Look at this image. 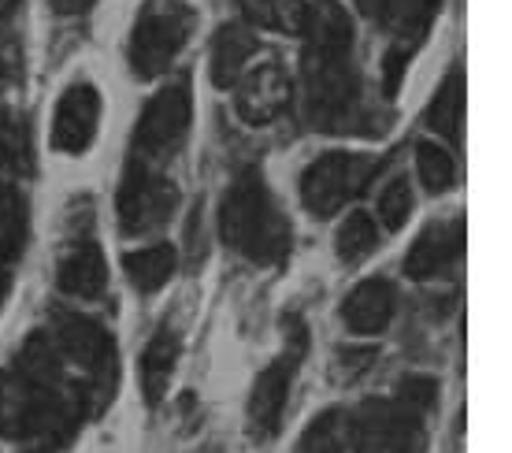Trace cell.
Instances as JSON below:
<instances>
[{"label":"cell","instance_id":"obj_30","mask_svg":"<svg viewBox=\"0 0 512 453\" xmlns=\"http://www.w3.org/2000/svg\"><path fill=\"white\" fill-rule=\"evenodd\" d=\"M8 290H12V275L0 264V309H4V301H8Z\"/></svg>","mask_w":512,"mask_h":453},{"label":"cell","instance_id":"obj_3","mask_svg":"<svg viewBox=\"0 0 512 453\" xmlns=\"http://www.w3.org/2000/svg\"><path fill=\"white\" fill-rule=\"evenodd\" d=\"M219 234L238 257L256 268H275L294 249V223L256 168L242 171L227 186L219 205Z\"/></svg>","mask_w":512,"mask_h":453},{"label":"cell","instance_id":"obj_28","mask_svg":"<svg viewBox=\"0 0 512 453\" xmlns=\"http://www.w3.org/2000/svg\"><path fill=\"white\" fill-rule=\"evenodd\" d=\"M375 361V350H368V346H342L338 350V357H334V379L338 383H353V379H360L368 368H372Z\"/></svg>","mask_w":512,"mask_h":453},{"label":"cell","instance_id":"obj_12","mask_svg":"<svg viewBox=\"0 0 512 453\" xmlns=\"http://www.w3.org/2000/svg\"><path fill=\"white\" fill-rule=\"evenodd\" d=\"M290 93H294V78H290L286 64L268 56L253 71L238 75V82H234V108H238L242 123H249V127H268L286 112Z\"/></svg>","mask_w":512,"mask_h":453},{"label":"cell","instance_id":"obj_23","mask_svg":"<svg viewBox=\"0 0 512 453\" xmlns=\"http://www.w3.org/2000/svg\"><path fill=\"white\" fill-rule=\"evenodd\" d=\"M349 446V416L346 409H327L320 413L297 442V453H346Z\"/></svg>","mask_w":512,"mask_h":453},{"label":"cell","instance_id":"obj_27","mask_svg":"<svg viewBox=\"0 0 512 453\" xmlns=\"http://www.w3.org/2000/svg\"><path fill=\"white\" fill-rule=\"evenodd\" d=\"M412 216V186L409 179H390L379 194V220H383L386 231H401Z\"/></svg>","mask_w":512,"mask_h":453},{"label":"cell","instance_id":"obj_26","mask_svg":"<svg viewBox=\"0 0 512 453\" xmlns=\"http://www.w3.org/2000/svg\"><path fill=\"white\" fill-rule=\"evenodd\" d=\"M26 168V127L0 108V190H8L12 179Z\"/></svg>","mask_w":512,"mask_h":453},{"label":"cell","instance_id":"obj_13","mask_svg":"<svg viewBox=\"0 0 512 453\" xmlns=\"http://www.w3.org/2000/svg\"><path fill=\"white\" fill-rule=\"evenodd\" d=\"M101 127V93L90 82H71L52 112V149L67 156H82Z\"/></svg>","mask_w":512,"mask_h":453},{"label":"cell","instance_id":"obj_20","mask_svg":"<svg viewBox=\"0 0 512 453\" xmlns=\"http://www.w3.org/2000/svg\"><path fill=\"white\" fill-rule=\"evenodd\" d=\"M461 123H464V75L461 67L453 64L449 75L442 78V86L431 97L427 108V127L435 130L438 138H446L449 145L461 142Z\"/></svg>","mask_w":512,"mask_h":453},{"label":"cell","instance_id":"obj_19","mask_svg":"<svg viewBox=\"0 0 512 453\" xmlns=\"http://www.w3.org/2000/svg\"><path fill=\"white\" fill-rule=\"evenodd\" d=\"M175 268H179V253H175V246H167V242L141 246L123 257V272H127L130 286L141 290V294H156L175 275Z\"/></svg>","mask_w":512,"mask_h":453},{"label":"cell","instance_id":"obj_31","mask_svg":"<svg viewBox=\"0 0 512 453\" xmlns=\"http://www.w3.org/2000/svg\"><path fill=\"white\" fill-rule=\"evenodd\" d=\"M15 8H19V0H0V19H8Z\"/></svg>","mask_w":512,"mask_h":453},{"label":"cell","instance_id":"obj_24","mask_svg":"<svg viewBox=\"0 0 512 453\" xmlns=\"http://www.w3.org/2000/svg\"><path fill=\"white\" fill-rule=\"evenodd\" d=\"M375 246H379V227H375L372 216L368 212H349L342 227H338V234H334V249H338L342 264L353 268L364 257H372Z\"/></svg>","mask_w":512,"mask_h":453},{"label":"cell","instance_id":"obj_25","mask_svg":"<svg viewBox=\"0 0 512 453\" xmlns=\"http://www.w3.org/2000/svg\"><path fill=\"white\" fill-rule=\"evenodd\" d=\"M416 175L427 186V194H449L457 186V160L446 145L420 142L416 145Z\"/></svg>","mask_w":512,"mask_h":453},{"label":"cell","instance_id":"obj_7","mask_svg":"<svg viewBox=\"0 0 512 453\" xmlns=\"http://www.w3.org/2000/svg\"><path fill=\"white\" fill-rule=\"evenodd\" d=\"M423 420L427 413L401 394L372 398L360 405L357 416H349V442L357 453H423Z\"/></svg>","mask_w":512,"mask_h":453},{"label":"cell","instance_id":"obj_5","mask_svg":"<svg viewBox=\"0 0 512 453\" xmlns=\"http://www.w3.org/2000/svg\"><path fill=\"white\" fill-rule=\"evenodd\" d=\"M197 12L186 0H145L130 34V67L138 78H160L190 41Z\"/></svg>","mask_w":512,"mask_h":453},{"label":"cell","instance_id":"obj_22","mask_svg":"<svg viewBox=\"0 0 512 453\" xmlns=\"http://www.w3.org/2000/svg\"><path fill=\"white\" fill-rule=\"evenodd\" d=\"M26 231H30V216H26L23 194L15 186L0 190V264L4 268L23 257Z\"/></svg>","mask_w":512,"mask_h":453},{"label":"cell","instance_id":"obj_18","mask_svg":"<svg viewBox=\"0 0 512 453\" xmlns=\"http://www.w3.org/2000/svg\"><path fill=\"white\" fill-rule=\"evenodd\" d=\"M249 56H256V34L242 23H227L216 30L212 38V60H208V75L216 90H231L238 75L245 71Z\"/></svg>","mask_w":512,"mask_h":453},{"label":"cell","instance_id":"obj_2","mask_svg":"<svg viewBox=\"0 0 512 453\" xmlns=\"http://www.w3.org/2000/svg\"><path fill=\"white\" fill-rule=\"evenodd\" d=\"M305 119L308 127L323 134H349L360 130L364 116V90H360V71L353 64V19L338 0H320L308 8L305 23Z\"/></svg>","mask_w":512,"mask_h":453},{"label":"cell","instance_id":"obj_11","mask_svg":"<svg viewBox=\"0 0 512 453\" xmlns=\"http://www.w3.org/2000/svg\"><path fill=\"white\" fill-rule=\"evenodd\" d=\"M119 227L123 234H153L171 223L175 208H179V186L164 179L156 168L145 164H127V179L119 186L116 197Z\"/></svg>","mask_w":512,"mask_h":453},{"label":"cell","instance_id":"obj_15","mask_svg":"<svg viewBox=\"0 0 512 453\" xmlns=\"http://www.w3.org/2000/svg\"><path fill=\"white\" fill-rule=\"evenodd\" d=\"M397 309V294L386 279H364L342 301V324L353 335H383Z\"/></svg>","mask_w":512,"mask_h":453},{"label":"cell","instance_id":"obj_9","mask_svg":"<svg viewBox=\"0 0 512 453\" xmlns=\"http://www.w3.org/2000/svg\"><path fill=\"white\" fill-rule=\"evenodd\" d=\"M305 350H308V331H305V324H301V316H286V350L256 376L253 394H249V435H253V439H260V442L275 439Z\"/></svg>","mask_w":512,"mask_h":453},{"label":"cell","instance_id":"obj_16","mask_svg":"<svg viewBox=\"0 0 512 453\" xmlns=\"http://www.w3.org/2000/svg\"><path fill=\"white\" fill-rule=\"evenodd\" d=\"M56 286L82 301L101 298L104 286H108V264H104L101 246L78 242V246L67 249L60 257V268H56Z\"/></svg>","mask_w":512,"mask_h":453},{"label":"cell","instance_id":"obj_8","mask_svg":"<svg viewBox=\"0 0 512 453\" xmlns=\"http://www.w3.org/2000/svg\"><path fill=\"white\" fill-rule=\"evenodd\" d=\"M375 168L379 160L368 153H342V149L320 153L301 175V201L316 220H327L368 190Z\"/></svg>","mask_w":512,"mask_h":453},{"label":"cell","instance_id":"obj_1","mask_svg":"<svg viewBox=\"0 0 512 453\" xmlns=\"http://www.w3.org/2000/svg\"><path fill=\"white\" fill-rule=\"evenodd\" d=\"M93 409L86 383L67 372L49 331H34L0 368V435L30 446H64Z\"/></svg>","mask_w":512,"mask_h":453},{"label":"cell","instance_id":"obj_14","mask_svg":"<svg viewBox=\"0 0 512 453\" xmlns=\"http://www.w3.org/2000/svg\"><path fill=\"white\" fill-rule=\"evenodd\" d=\"M464 253V220L431 223L427 231L412 242L405 257V275L409 279H435L446 268H453Z\"/></svg>","mask_w":512,"mask_h":453},{"label":"cell","instance_id":"obj_17","mask_svg":"<svg viewBox=\"0 0 512 453\" xmlns=\"http://www.w3.org/2000/svg\"><path fill=\"white\" fill-rule=\"evenodd\" d=\"M179 353H182V342H179V331H171V324H164L149 338V346L141 353V394H145V402L160 405L164 402L167 387H171V376H175V368H179Z\"/></svg>","mask_w":512,"mask_h":453},{"label":"cell","instance_id":"obj_4","mask_svg":"<svg viewBox=\"0 0 512 453\" xmlns=\"http://www.w3.org/2000/svg\"><path fill=\"white\" fill-rule=\"evenodd\" d=\"M49 335L56 342L60 357L86 383L93 409L101 413L104 405L116 398V338L108 335V327H101L90 316H78V312H52Z\"/></svg>","mask_w":512,"mask_h":453},{"label":"cell","instance_id":"obj_21","mask_svg":"<svg viewBox=\"0 0 512 453\" xmlns=\"http://www.w3.org/2000/svg\"><path fill=\"white\" fill-rule=\"evenodd\" d=\"M245 23L275 34H305L308 4L305 0H238Z\"/></svg>","mask_w":512,"mask_h":453},{"label":"cell","instance_id":"obj_10","mask_svg":"<svg viewBox=\"0 0 512 453\" xmlns=\"http://www.w3.org/2000/svg\"><path fill=\"white\" fill-rule=\"evenodd\" d=\"M357 8L375 26H383L390 34V52H386V75H383V90L386 97L397 93V82H401V71L409 67L412 52L420 49V41L427 38L431 30V19L442 8V0H357Z\"/></svg>","mask_w":512,"mask_h":453},{"label":"cell","instance_id":"obj_6","mask_svg":"<svg viewBox=\"0 0 512 453\" xmlns=\"http://www.w3.org/2000/svg\"><path fill=\"white\" fill-rule=\"evenodd\" d=\"M193 123V90L190 78H175L149 97L134 127V164L156 168L179 153Z\"/></svg>","mask_w":512,"mask_h":453},{"label":"cell","instance_id":"obj_29","mask_svg":"<svg viewBox=\"0 0 512 453\" xmlns=\"http://www.w3.org/2000/svg\"><path fill=\"white\" fill-rule=\"evenodd\" d=\"M90 4L93 0H49V8L60 15H78V12H86Z\"/></svg>","mask_w":512,"mask_h":453}]
</instances>
